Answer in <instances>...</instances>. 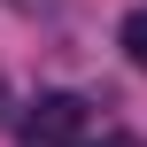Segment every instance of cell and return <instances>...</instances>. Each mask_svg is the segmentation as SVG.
<instances>
[{
  "instance_id": "cell-4",
  "label": "cell",
  "mask_w": 147,
  "mask_h": 147,
  "mask_svg": "<svg viewBox=\"0 0 147 147\" xmlns=\"http://www.w3.org/2000/svg\"><path fill=\"white\" fill-rule=\"evenodd\" d=\"M8 8H23V16H39V8H54V0H8Z\"/></svg>"
},
{
  "instance_id": "cell-3",
  "label": "cell",
  "mask_w": 147,
  "mask_h": 147,
  "mask_svg": "<svg viewBox=\"0 0 147 147\" xmlns=\"http://www.w3.org/2000/svg\"><path fill=\"white\" fill-rule=\"evenodd\" d=\"M101 147H147V140H140V132H109Z\"/></svg>"
},
{
  "instance_id": "cell-1",
  "label": "cell",
  "mask_w": 147,
  "mask_h": 147,
  "mask_svg": "<svg viewBox=\"0 0 147 147\" xmlns=\"http://www.w3.org/2000/svg\"><path fill=\"white\" fill-rule=\"evenodd\" d=\"M16 140L23 147H85V101H78V93H39V101H23Z\"/></svg>"
},
{
  "instance_id": "cell-5",
  "label": "cell",
  "mask_w": 147,
  "mask_h": 147,
  "mask_svg": "<svg viewBox=\"0 0 147 147\" xmlns=\"http://www.w3.org/2000/svg\"><path fill=\"white\" fill-rule=\"evenodd\" d=\"M0 116H8V109H0Z\"/></svg>"
},
{
  "instance_id": "cell-2",
  "label": "cell",
  "mask_w": 147,
  "mask_h": 147,
  "mask_svg": "<svg viewBox=\"0 0 147 147\" xmlns=\"http://www.w3.org/2000/svg\"><path fill=\"white\" fill-rule=\"evenodd\" d=\"M116 47H124V62H132V70H147V8H132V16H124Z\"/></svg>"
}]
</instances>
